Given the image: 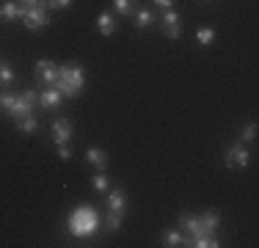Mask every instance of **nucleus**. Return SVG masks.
Returning <instances> with one entry per match:
<instances>
[{"instance_id": "1", "label": "nucleus", "mask_w": 259, "mask_h": 248, "mask_svg": "<svg viewBox=\"0 0 259 248\" xmlns=\"http://www.w3.org/2000/svg\"><path fill=\"white\" fill-rule=\"evenodd\" d=\"M36 102H39V97H36L33 89L22 91L20 97H14V94H0V108H3L9 116H14V119L30 116V113H33V108H36Z\"/></svg>"}, {"instance_id": "2", "label": "nucleus", "mask_w": 259, "mask_h": 248, "mask_svg": "<svg viewBox=\"0 0 259 248\" xmlns=\"http://www.w3.org/2000/svg\"><path fill=\"white\" fill-rule=\"evenodd\" d=\"M85 86V74H83V66L80 64H66L61 66L58 72V80H55V89L61 91L64 97H77Z\"/></svg>"}, {"instance_id": "3", "label": "nucleus", "mask_w": 259, "mask_h": 248, "mask_svg": "<svg viewBox=\"0 0 259 248\" xmlns=\"http://www.w3.org/2000/svg\"><path fill=\"white\" fill-rule=\"evenodd\" d=\"M97 213L91 207H80L75 215L69 218V232L77 234V237H85V234H91L97 229Z\"/></svg>"}, {"instance_id": "4", "label": "nucleus", "mask_w": 259, "mask_h": 248, "mask_svg": "<svg viewBox=\"0 0 259 248\" xmlns=\"http://www.w3.org/2000/svg\"><path fill=\"white\" fill-rule=\"evenodd\" d=\"M58 72H61V66L55 64V61H50V58L36 61V66H33L36 80H39V83H45V86H55V80H58Z\"/></svg>"}, {"instance_id": "5", "label": "nucleus", "mask_w": 259, "mask_h": 248, "mask_svg": "<svg viewBox=\"0 0 259 248\" xmlns=\"http://www.w3.org/2000/svg\"><path fill=\"white\" fill-rule=\"evenodd\" d=\"M22 22H25L28 30H41V28H47V25H50V14H47L45 6H33V9H25Z\"/></svg>"}, {"instance_id": "6", "label": "nucleus", "mask_w": 259, "mask_h": 248, "mask_svg": "<svg viewBox=\"0 0 259 248\" xmlns=\"http://www.w3.org/2000/svg\"><path fill=\"white\" fill-rule=\"evenodd\" d=\"M248 163H251V152L243 146V141H237V144L226 149V166L229 169H245Z\"/></svg>"}, {"instance_id": "7", "label": "nucleus", "mask_w": 259, "mask_h": 248, "mask_svg": "<svg viewBox=\"0 0 259 248\" xmlns=\"http://www.w3.org/2000/svg\"><path fill=\"white\" fill-rule=\"evenodd\" d=\"M160 22H163V33L168 36V39H180L182 36V17L177 14L174 9H165L163 14H160Z\"/></svg>"}, {"instance_id": "8", "label": "nucleus", "mask_w": 259, "mask_h": 248, "mask_svg": "<svg viewBox=\"0 0 259 248\" xmlns=\"http://www.w3.org/2000/svg\"><path fill=\"white\" fill-rule=\"evenodd\" d=\"M108 207H110V215H121V218H124V210H127L124 190H121V188L108 190Z\"/></svg>"}, {"instance_id": "9", "label": "nucleus", "mask_w": 259, "mask_h": 248, "mask_svg": "<svg viewBox=\"0 0 259 248\" xmlns=\"http://www.w3.org/2000/svg\"><path fill=\"white\" fill-rule=\"evenodd\" d=\"M72 130H75V124H72L69 119H58V121H53V141H55V144H69Z\"/></svg>"}, {"instance_id": "10", "label": "nucleus", "mask_w": 259, "mask_h": 248, "mask_svg": "<svg viewBox=\"0 0 259 248\" xmlns=\"http://www.w3.org/2000/svg\"><path fill=\"white\" fill-rule=\"evenodd\" d=\"M22 14H25V9H22L17 0H3V3H0V20L3 22H14V20H20Z\"/></svg>"}, {"instance_id": "11", "label": "nucleus", "mask_w": 259, "mask_h": 248, "mask_svg": "<svg viewBox=\"0 0 259 248\" xmlns=\"http://www.w3.org/2000/svg\"><path fill=\"white\" fill-rule=\"evenodd\" d=\"M85 163L97 166V171H105V169H108V163H110V157L102 152L100 146H91L89 152H85Z\"/></svg>"}, {"instance_id": "12", "label": "nucleus", "mask_w": 259, "mask_h": 248, "mask_svg": "<svg viewBox=\"0 0 259 248\" xmlns=\"http://www.w3.org/2000/svg\"><path fill=\"white\" fill-rule=\"evenodd\" d=\"M61 99H64V94H61L55 86H50V89H45V94L39 97V105H41V108H50L53 110V108H58V105H61Z\"/></svg>"}, {"instance_id": "13", "label": "nucleus", "mask_w": 259, "mask_h": 248, "mask_svg": "<svg viewBox=\"0 0 259 248\" xmlns=\"http://www.w3.org/2000/svg\"><path fill=\"white\" fill-rule=\"evenodd\" d=\"M199 223H201V229H204V232H218V226H221V215L215 213V210H207L204 215H199Z\"/></svg>"}, {"instance_id": "14", "label": "nucleus", "mask_w": 259, "mask_h": 248, "mask_svg": "<svg viewBox=\"0 0 259 248\" xmlns=\"http://www.w3.org/2000/svg\"><path fill=\"white\" fill-rule=\"evenodd\" d=\"M97 22H100V33H102V36L116 33V20L110 17V11H102V14H100V20H97Z\"/></svg>"}, {"instance_id": "15", "label": "nucleus", "mask_w": 259, "mask_h": 248, "mask_svg": "<svg viewBox=\"0 0 259 248\" xmlns=\"http://www.w3.org/2000/svg\"><path fill=\"white\" fill-rule=\"evenodd\" d=\"M163 245H188V237H185V232H177V229H171V232L163 234Z\"/></svg>"}, {"instance_id": "16", "label": "nucleus", "mask_w": 259, "mask_h": 248, "mask_svg": "<svg viewBox=\"0 0 259 248\" xmlns=\"http://www.w3.org/2000/svg\"><path fill=\"white\" fill-rule=\"evenodd\" d=\"M36 127H39V121H36V116L30 113V116H22V119H17V130L20 133H36Z\"/></svg>"}, {"instance_id": "17", "label": "nucleus", "mask_w": 259, "mask_h": 248, "mask_svg": "<svg viewBox=\"0 0 259 248\" xmlns=\"http://www.w3.org/2000/svg\"><path fill=\"white\" fill-rule=\"evenodd\" d=\"M152 22H155V11H152V9H138V14H135V25H138V28H149Z\"/></svg>"}, {"instance_id": "18", "label": "nucleus", "mask_w": 259, "mask_h": 248, "mask_svg": "<svg viewBox=\"0 0 259 248\" xmlns=\"http://www.w3.org/2000/svg\"><path fill=\"white\" fill-rule=\"evenodd\" d=\"M14 69H11V64H6V61H0V86H11L14 83Z\"/></svg>"}, {"instance_id": "19", "label": "nucleus", "mask_w": 259, "mask_h": 248, "mask_svg": "<svg viewBox=\"0 0 259 248\" xmlns=\"http://www.w3.org/2000/svg\"><path fill=\"white\" fill-rule=\"evenodd\" d=\"M196 42H199L201 47H209L215 42V30L212 28H199V33H196Z\"/></svg>"}, {"instance_id": "20", "label": "nucleus", "mask_w": 259, "mask_h": 248, "mask_svg": "<svg viewBox=\"0 0 259 248\" xmlns=\"http://www.w3.org/2000/svg\"><path fill=\"white\" fill-rule=\"evenodd\" d=\"M116 11H119L121 17H133V9H135V0H113Z\"/></svg>"}, {"instance_id": "21", "label": "nucleus", "mask_w": 259, "mask_h": 248, "mask_svg": "<svg viewBox=\"0 0 259 248\" xmlns=\"http://www.w3.org/2000/svg\"><path fill=\"white\" fill-rule=\"evenodd\" d=\"M94 190H100V193H108V190H110L108 174H105V171H97V174H94Z\"/></svg>"}, {"instance_id": "22", "label": "nucleus", "mask_w": 259, "mask_h": 248, "mask_svg": "<svg viewBox=\"0 0 259 248\" xmlns=\"http://www.w3.org/2000/svg\"><path fill=\"white\" fill-rule=\"evenodd\" d=\"M240 141H256V121H248L240 133Z\"/></svg>"}, {"instance_id": "23", "label": "nucleus", "mask_w": 259, "mask_h": 248, "mask_svg": "<svg viewBox=\"0 0 259 248\" xmlns=\"http://www.w3.org/2000/svg\"><path fill=\"white\" fill-rule=\"evenodd\" d=\"M45 9H53V11H61V9H69L72 0H41Z\"/></svg>"}, {"instance_id": "24", "label": "nucleus", "mask_w": 259, "mask_h": 248, "mask_svg": "<svg viewBox=\"0 0 259 248\" xmlns=\"http://www.w3.org/2000/svg\"><path fill=\"white\" fill-rule=\"evenodd\" d=\"M108 229H110V232H119V229H121V215H110V218H108Z\"/></svg>"}, {"instance_id": "25", "label": "nucleus", "mask_w": 259, "mask_h": 248, "mask_svg": "<svg viewBox=\"0 0 259 248\" xmlns=\"http://www.w3.org/2000/svg\"><path fill=\"white\" fill-rule=\"evenodd\" d=\"M58 157H61V160H69V157H72L69 144H58Z\"/></svg>"}, {"instance_id": "26", "label": "nucleus", "mask_w": 259, "mask_h": 248, "mask_svg": "<svg viewBox=\"0 0 259 248\" xmlns=\"http://www.w3.org/2000/svg\"><path fill=\"white\" fill-rule=\"evenodd\" d=\"M22 9H33V6H41V0H17Z\"/></svg>"}, {"instance_id": "27", "label": "nucleus", "mask_w": 259, "mask_h": 248, "mask_svg": "<svg viewBox=\"0 0 259 248\" xmlns=\"http://www.w3.org/2000/svg\"><path fill=\"white\" fill-rule=\"evenodd\" d=\"M171 3L174 0H155V6H160V9H171Z\"/></svg>"}]
</instances>
